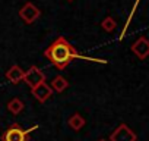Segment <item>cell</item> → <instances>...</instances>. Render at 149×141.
I'll list each match as a JSON object with an SVG mask.
<instances>
[{"label": "cell", "instance_id": "obj_1", "mask_svg": "<svg viewBox=\"0 0 149 141\" xmlns=\"http://www.w3.org/2000/svg\"><path fill=\"white\" fill-rule=\"evenodd\" d=\"M44 56L50 60L51 65H54L58 70H63L69 63H72L76 59H85L89 62H100V63H105V60H98V59H91V57H85L81 56L78 53V50L74 49L63 35L57 37L44 51Z\"/></svg>", "mask_w": 149, "mask_h": 141}, {"label": "cell", "instance_id": "obj_2", "mask_svg": "<svg viewBox=\"0 0 149 141\" xmlns=\"http://www.w3.org/2000/svg\"><path fill=\"white\" fill-rule=\"evenodd\" d=\"M38 129V125H34L28 129H24L19 123H12L0 137L2 141H29V134Z\"/></svg>", "mask_w": 149, "mask_h": 141}, {"label": "cell", "instance_id": "obj_3", "mask_svg": "<svg viewBox=\"0 0 149 141\" xmlns=\"http://www.w3.org/2000/svg\"><path fill=\"white\" fill-rule=\"evenodd\" d=\"M24 82L32 90L37 85L45 82V74L38 68V66H31L28 70H25V75H24Z\"/></svg>", "mask_w": 149, "mask_h": 141}, {"label": "cell", "instance_id": "obj_4", "mask_svg": "<svg viewBox=\"0 0 149 141\" xmlns=\"http://www.w3.org/2000/svg\"><path fill=\"white\" fill-rule=\"evenodd\" d=\"M40 16H41V11H40L32 2H26V3L19 9V18H21L26 25L34 24Z\"/></svg>", "mask_w": 149, "mask_h": 141}, {"label": "cell", "instance_id": "obj_5", "mask_svg": "<svg viewBox=\"0 0 149 141\" xmlns=\"http://www.w3.org/2000/svg\"><path fill=\"white\" fill-rule=\"evenodd\" d=\"M136 132L126 123H120L110 135V141H136Z\"/></svg>", "mask_w": 149, "mask_h": 141}, {"label": "cell", "instance_id": "obj_6", "mask_svg": "<svg viewBox=\"0 0 149 141\" xmlns=\"http://www.w3.org/2000/svg\"><path fill=\"white\" fill-rule=\"evenodd\" d=\"M132 51L133 54L140 59V60H145L148 56H149V40L146 37H139L133 44H132Z\"/></svg>", "mask_w": 149, "mask_h": 141}, {"label": "cell", "instance_id": "obj_7", "mask_svg": "<svg viewBox=\"0 0 149 141\" xmlns=\"http://www.w3.org/2000/svg\"><path fill=\"white\" fill-rule=\"evenodd\" d=\"M31 94H32L40 103H45V102L53 96V90H51V87H50L47 82H42V84L37 85L35 88H32V90H31Z\"/></svg>", "mask_w": 149, "mask_h": 141}, {"label": "cell", "instance_id": "obj_8", "mask_svg": "<svg viewBox=\"0 0 149 141\" xmlns=\"http://www.w3.org/2000/svg\"><path fill=\"white\" fill-rule=\"evenodd\" d=\"M24 75H25V70L19 66V65H13L6 70V80L10 81L12 84H19L21 81H24Z\"/></svg>", "mask_w": 149, "mask_h": 141}, {"label": "cell", "instance_id": "obj_9", "mask_svg": "<svg viewBox=\"0 0 149 141\" xmlns=\"http://www.w3.org/2000/svg\"><path fill=\"white\" fill-rule=\"evenodd\" d=\"M85 123H86V121H85V118H84L81 113H73V115L67 119V125H69V128L73 129V131H81V129L85 126Z\"/></svg>", "mask_w": 149, "mask_h": 141}, {"label": "cell", "instance_id": "obj_10", "mask_svg": "<svg viewBox=\"0 0 149 141\" xmlns=\"http://www.w3.org/2000/svg\"><path fill=\"white\" fill-rule=\"evenodd\" d=\"M50 87H51V90L53 91H56V93H63L67 87H69V81L64 78V77H61V75H57L53 81H51V84H50Z\"/></svg>", "mask_w": 149, "mask_h": 141}, {"label": "cell", "instance_id": "obj_11", "mask_svg": "<svg viewBox=\"0 0 149 141\" xmlns=\"http://www.w3.org/2000/svg\"><path fill=\"white\" fill-rule=\"evenodd\" d=\"M24 109H25V103L21 99H18V97H15V99H12V100L8 102V110L12 115H19Z\"/></svg>", "mask_w": 149, "mask_h": 141}, {"label": "cell", "instance_id": "obj_12", "mask_svg": "<svg viewBox=\"0 0 149 141\" xmlns=\"http://www.w3.org/2000/svg\"><path fill=\"white\" fill-rule=\"evenodd\" d=\"M101 28H102L104 31H107V32H113V31L117 28V22H116L114 18L107 16V18L102 19V22H101Z\"/></svg>", "mask_w": 149, "mask_h": 141}, {"label": "cell", "instance_id": "obj_13", "mask_svg": "<svg viewBox=\"0 0 149 141\" xmlns=\"http://www.w3.org/2000/svg\"><path fill=\"white\" fill-rule=\"evenodd\" d=\"M98 141H108V140H105V138H100Z\"/></svg>", "mask_w": 149, "mask_h": 141}, {"label": "cell", "instance_id": "obj_14", "mask_svg": "<svg viewBox=\"0 0 149 141\" xmlns=\"http://www.w3.org/2000/svg\"><path fill=\"white\" fill-rule=\"evenodd\" d=\"M67 2H73V0H67Z\"/></svg>", "mask_w": 149, "mask_h": 141}]
</instances>
